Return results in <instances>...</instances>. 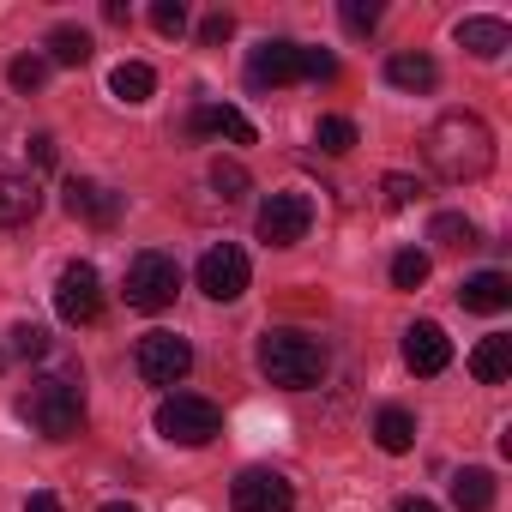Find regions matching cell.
Instances as JSON below:
<instances>
[{"instance_id":"4fadbf2b","label":"cell","mask_w":512,"mask_h":512,"mask_svg":"<svg viewBox=\"0 0 512 512\" xmlns=\"http://www.w3.org/2000/svg\"><path fill=\"white\" fill-rule=\"evenodd\" d=\"M404 362H410V374H446L452 338H446L434 320H416V326L404 332Z\"/></svg>"},{"instance_id":"7402d4cb","label":"cell","mask_w":512,"mask_h":512,"mask_svg":"<svg viewBox=\"0 0 512 512\" xmlns=\"http://www.w3.org/2000/svg\"><path fill=\"white\" fill-rule=\"evenodd\" d=\"M452 506H458V512H488V506H494V476H488L482 464L458 470V476H452Z\"/></svg>"},{"instance_id":"d4e9b609","label":"cell","mask_w":512,"mask_h":512,"mask_svg":"<svg viewBox=\"0 0 512 512\" xmlns=\"http://www.w3.org/2000/svg\"><path fill=\"white\" fill-rule=\"evenodd\" d=\"M428 241H440V247H476V223L464 211H440L428 223Z\"/></svg>"},{"instance_id":"484cf974","label":"cell","mask_w":512,"mask_h":512,"mask_svg":"<svg viewBox=\"0 0 512 512\" xmlns=\"http://www.w3.org/2000/svg\"><path fill=\"white\" fill-rule=\"evenodd\" d=\"M392 284H398V290H422V284H428V253H422V247H404L398 260H392Z\"/></svg>"},{"instance_id":"836d02e7","label":"cell","mask_w":512,"mask_h":512,"mask_svg":"<svg viewBox=\"0 0 512 512\" xmlns=\"http://www.w3.org/2000/svg\"><path fill=\"white\" fill-rule=\"evenodd\" d=\"M55 157H61V151H55V139H49V133H37V139H31V163H37V169H55Z\"/></svg>"},{"instance_id":"ba28073f","label":"cell","mask_w":512,"mask_h":512,"mask_svg":"<svg viewBox=\"0 0 512 512\" xmlns=\"http://www.w3.org/2000/svg\"><path fill=\"white\" fill-rule=\"evenodd\" d=\"M253 229H260L266 247H296V241H308V229H314V199H308V193H272V199L260 205V217H253Z\"/></svg>"},{"instance_id":"f1b7e54d","label":"cell","mask_w":512,"mask_h":512,"mask_svg":"<svg viewBox=\"0 0 512 512\" xmlns=\"http://www.w3.org/2000/svg\"><path fill=\"white\" fill-rule=\"evenodd\" d=\"M211 187L223 199H247V169L241 163H211Z\"/></svg>"},{"instance_id":"d6986e66","label":"cell","mask_w":512,"mask_h":512,"mask_svg":"<svg viewBox=\"0 0 512 512\" xmlns=\"http://www.w3.org/2000/svg\"><path fill=\"white\" fill-rule=\"evenodd\" d=\"M470 374H476L482 386H500V380L512 374V338H506V332H488V338L470 350Z\"/></svg>"},{"instance_id":"8992f818","label":"cell","mask_w":512,"mask_h":512,"mask_svg":"<svg viewBox=\"0 0 512 512\" xmlns=\"http://www.w3.org/2000/svg\"><path fill=\"white\" fill-rule=\"evenodd\" d=\"M127 308H139V314H163L169 302H175V290H181V266L169 260V253H133V266H127Z\"/></svg>"},{"instance_id":"ac0fdd59","label":"cell","mask_w":512,"mask_h":512,"mask_svg":"<svg viewBox=\"0 0 512 512\" xmlns=\"http://www.w3.org/2000/svg\"><path fill=\"white\" fill-rule=\"evenodd\" d=\"M193 133H217V139H229V145H253V121H247L241 109H229V103L193 109Z\"/></svg>"},{"instance_id":"83f0119b","label":"cell","mask_w":512,"mask_h":512,"mask_svg":"<svg viewBox=\"0 0 512 512\" xmlns=\"http://www.w3.org/2000/svg\"><path fill=\"white\" fill-rule=\"evenodd\" d=\"M7 79H13V91H43V79H49V61H43V55H19V61L7 67Z\"/></svg>"},{"instance_id":"ffe728a7","label":"cell","mask_w":512,"mask_h":512,"mask_svg":"<svg viewBox=\"0 0 512 512\" xmlns=\"http://www.w3.org/2000/svg\"><path fill=\"white\" fill-rule=\"evenodd\" d=\"M374 440H380V452H410L416 446V416L404 410V404H386L380 416H374Z\"/></svg>"},{"instance_id":"8d00e7d4","label":"cell","mask_w":512,"mask_h":512,"mask_svg":"<svg viewBox=\"0 0 512 512\" xmlns=\"http://www.w3.org/2000/svg\"><path fill=\"white\" fill-rule=\"evenodd\" d=\"M103 19H109V25H127V19H133V13H127V7H121V0H103Z\"/></svg>"},{"instance_id":"277c9868","label":"cell","mask_w":512,"mask_h":512,"mask_svg":"<svg viewBox=\"0 0 512 512\" xmlns=\"http://www.w3.org/2000/svg\"><path fill=\"white\" fill-rule=\"evenodd\" d=\"M19 416H25L43 440H73V434L85 428V392H79V380H61V374L31 380V392L19 398Z\"/></svg>"},{"instance_id":"3957f363","label":"cell","mask_w":512,"mask_h":512,"mask_svg":"<svg viewBox=\"0 0 512 512\" xmlns=\"http://www.w3.org/2000/svg\"><path fill=\"white\" fill-rule=\"evenodd\" d=\"M260 374L284 392H308L326 380V344L314 332H266L260 338Z\"/></svg>"},{"instance_id":"74e56055","label":"cell","mask_w":512,"mask_h":512,"mask_svg":"<svg viewBox=\"0 0 512 512\" xmlns=\"http://www.w3.org/2000/svg\"><path fill=\"white\" fill-rule=\"evenodd\" d=\"M97 512H139L133 500H109V506H97Z\"/></svg>"},{"instance_id":"7a4b0ae2","label":"cell","mask_w":512,"mask_h":512,"mask_svg":"<svg viewBox=\"0 0 512 512\" xmlns=\"http://www.w3.org/2000/svg\"><path fill=\"white\" fill-rule=\"evenodd\" d=\"M338 79V55L332 49H308V43H260L247 61V85L253 91H284V85H320Z\"/></svg>"},{"instance_id":"1f68e13d","label":"cell","mask_w":512,"mask_h":512,"mask_svg":"<svg viewBox=\"0 0 512 512\" xmlns=\"http://www.w3.org/2000/svg\"><path fill=\"white\" fill-rule=\"evenodd\" d=\"M229 37H235V13H223V7H217V13H205L199 43H205V49H217V43H229Z\"/></svg>"},{"instance_id":"30bf717a","label":"cell","mask_w":512,"mask_h":512,"mask_svg":"<svg viewBox=\"0 0 512 512\" xmlns=\"http://www.w3.org/2000/svg\"><path fill=\"white\" fill-rule=\"evenodd\" d=\"M247 278H253V266H247V253H241L235 241H217L205 260H199V290H205L211 302H235V296H247Z\"/></svg>"},{"instance_id":"f546056e","label":"cell","mask_w":512,"mask_h":512,"mask_svg":"<svg viewBox=\"0 0 512 512\" xmlns=\"http://www.w3.org/2000/svg\"><path fill=\"white\" fill-rule=\"evenodd\" d=\"M13 356L43 362V356H49V332H43V326H13Z\"/></svg>"},{"instance_id":"2e32d148","label":"cell","mask_w":512,"mask_h":512,"mask_svg":"<svg viewBox=\"0 0 512 512\" xmlns=\"http://www.w3.org/2000/svg\"><path fill=\"white\" fill-rule=\"evenodd\" d=\"M386 85H398V91L422 97V91H434V85H440V67H434L422 49H404V55H392V61H386Z\"/></svg>"},{"instance_id":"4dcf8cb0","label":"cell","mask_w":512,"mask_h":512,"mask_svg":"<svg viewBox=\"0 0 512 512\" xmlns=\"http://www.w3.org/2000/svg\"><path fill=\"white\" fill-rule=\"evenodd\" d=\"M151 25H157L163 37H181V31H187V7H181V0H157V7H151Z\"/></svg>"},{"instance_id":"e0dca14e","label":"cell","mask_w":512,"mask_h":512,"mask_svg":"<svg viewBox=\"0 0 512 512\" xmlns=\"http://www.w3.org/2000/svg\"><path fill=\"white\" fill-rule=\"evenodd\" d=\"M458 302L470 314H500V308H512V278L506 272H476V278H464Z\"/></svg>"},{"instance_id":"4316f807","label":"cell","mask_w":512,"mask_h":512,"mask_svg":"<svg viewBox=\"0 0 512 512\" xmlns=\"http://www.w3.org/2000/svg\"><path fill=\"white\" fill-rule=\"evenodd\" d=\"M338 19H344L350 37H374V31H380V7H374V0H344Z\"/></svg>"},{"instance_id":"d590c367","label":"cell","mask_w":512,"mask_h":512,"mask_svg":"<svg viewBox=\"0 0 512 512\" xmlns=\"http://www.w3.org/2000/svg\"><path fill=\"white\" fill-rule=\"evenodd\" d=\"M392 512H440V506H434V500H422V494H404Z\"/></svg>"},{"instance_id":"6da1fadb","label":"cell","mask_w":512,"mask_h":512,"mask_svg":"<svg viewBox=\"0 0 512 512\" xmlns=\"http://www.w3.org/2000/svg\"><path fill=\"white\" fill-rule=\"evenodd\" d=\"M428 169L440 181H452V187L482 181L494 169V133H488V121L482 115H464V109L440 115L428 127Z\"/></svg>"},{"instance_id":"9a60e30c","label":"cell","mask_w":512,"mask_h":512,"mask_svg":"<svg viewBox=\"0 0 512 512\" xmlns=\"http://www.w3.org/2000/svg\"><path fill=\"white\" fill-rule=\"evenodd\" d=\"M458 49H470L476 61H500L512 49V25L506 19H464L458 25Z\"/></svg>"},{"instance_id":"9c48e42d","label":"cell","mask_w":512,"mask_h":512,"mask_svg":"<svg viewBox=\"0 0 512 512\" xmlns=\"http://www.w3.org/2000/svg\"><path fill=\"white\" fill-rule=\"evenodd\" d=\"M235 512H296V482L284 470H241L229 488Z\"/></svg>"},{"instance_id":"5bb4252c","label":"cell","mask_w":512,"mask_h":512,"mask_svg":"<svg viewBox=\"0 0 512 512\" xmlns=\"http://www.w3.org/2000/svg\"><path fill=\"white\" fill-rule=\"evenodd\" d=\"M43 211V187L31 175H0V229H19Z\"/></svg>"},{"instance_id":"f35d334b","label":"cell","mask_w":512,"mask_h":512,"mask_svg":"<svg viewBox=\"0 0 512 512\" xmlns=\"http://www.w3.org/2000/svg\"><path fill=\"white\" fill-rule=\"evenodd\" d=\"M7 362H13V350H0V368H7Z\"/></svg>"},{"instance_id":"d6a6232c","label":"cell","mask_w":512,"mask_h":512,"mask_svg":"<svg viewBox=\"0 0 512 512\" xmlns=\"http://www.w3.org/2000/svg\"><path fill=\"white\" fill-rule=\"evenodd\" d=\"M380 193H386V205H392V211H404V205H416V193H422V187H416L410 175H386V181H380Z\"/></svg>"},{"instance_id":"44dd1931","label":"cell","mask_w":512,"mask_h":512,"mask_svg":"<svg viewBox=\"0 0 512 512\" xmlns=\"http://www.w3.org/2000/svg\"><path fill=\"white\" fill-rule=\"evenodd\" d=\"M43 49H49V55H43L49 67H85V61H91V31H79V25H55Z\"/></svg>"},{"instance_id":"cb8c5ba5","label":"cell","mask_w":512,"mask_h":512,"mask_svg":"<svg viewBox=\"0 0 512 512\" xmlns=\"http://www.w3.org/2000/svg\"><path fill=\"white\" fill-rule=\"evenodd\" d=\"M314 145H320V151H332V157L356 151V121H350V115H320V127H314Z\"/></svg>"},{"instance_id":"7c38bea8","label":"cell","mask_w":512,"mask_h":512,"mask_svg":"<svg viewBox=\"0 0 512 512\" xmlns=\"http://www.w3.org/2000/svg\"><path fill=\"white\" fill-rule=\"evenodd\" d=\"M67 211L85 217V223H97V229H115V223H121V193L79 175V181H67Z\"/></svg>"},{"instance_id":"603a6c76","label":"cell","mask_w":512,"mask_h":512,"mask_svg":"<svg viewBox=\"0 0 512 512\" xmlns=\"http://www.w3.org/2000/svg\"><path fill=\"white\" fill-rule=\"evenodd\" d=\"M109 91H115L121 103H151V91H157V73H151L145 61H121V67L109 73Z\"/></svg>"},{"instance_id":"e575fe53","label":"cell","mask_w":512,"mask_h":512,"mask_svg":"<svg viewBox=\"0 0 512 512\" xmlns=\"http://www.w3.org/2000/svg\"><path fill=\"white\" fill-rule=\"evenodd\" d=\"M25 512H61V500H55V494H49V488H37V494H31V500H25Z\"/></svg>"},{"instance_id":"5b68a950","label":"cell","mask_w":512,"mask_h":512,"mask_svg":"<svg viewBox=\"0 0 512 512\" xmlns=\"http://www.w3.org/2000/svg\"><path fill=\"white\" fill-rule=\"evenodd\" d=\"M157 434L169 446H211L223 434V410L211 398H193V392H175L157 404Z\"/></svg>"},{"instance_id":"8fae6325","label":"cell","mask_w":512,"mask_h":512,"mask_svg":"<svg viewBox=\"0 0 512 512\" xmlns=\"http://www.w3.org/2000/svg\"><path fill=\"white\" fill-rule=\"evenodd\" d=\"M55 314H61L67 326H91V320L103 314V284H97V266L73 260V266L61 272V284H55Z\"/></svg>"},{"instance_id":"52a82bcc","label":"cell","mask_w":512,"mask_h":512,"mask_svg":"<svg viewBox=\"0 0 512 512\" xmlns=\"http://www.w3.org/2000/svg\"><path fill=\"white\" fill-rule=\"evenodd\" d=\"M133 368L145 386H181L193 374V344L175 338V332H145L139 350H133Z\"/></svg>"}]
</instances>
